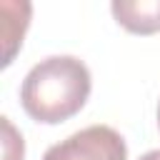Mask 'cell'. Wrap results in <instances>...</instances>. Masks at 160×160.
Here are the masks:
<instances>
[{"instance_id": "6da1fadb", "label": "cell", "mask_w": 160, "mask_h": 160, "mask_svg": "<svg viewBox=\"0 0 160 160\" xmlns=\"http://www.w3.org/2000/svg\"><path fill=\"white\" fill-rule=\"evenodd\" d=\"M90 70L80 58L50 55L30 68L20 85L25 112L45 125H58L82 110L90 98Z\"/></svg>"}, {"instance_id": "7a4b0ae2", "label": "cell", "mask_w": 160, "mask_h": 160, "mask_svg": "<svg viewBox=\"0 0 160 160\" xmlns=\"http://www.w3.org/2000/svg\"><path fill=\"white\" fill-rule=\"evenodd\" d=\"M42 160H128V145L115 128L90 125L50 145Z\"/></svg>"}, {"instance_id": "3957f363", "label": "cell", "mask_w": 160, "mask_h": 160, "mask_svg": "<svg viewBox=\"0 0 160 160\" xmlns=\"http://www.w3.org/2000/svg\"><path fill=\"white\" fill-rule=\"evenodd\" d=\"M110 10L130 32L152 35L160 30V0H115Z\"/></svg>"}, {"instance_id": "277c9868", "label": "cell", "mask_w": 160, "mask_h": 160, "mask_svg": "<svg viewBox=\"0 0 160 160\" xmlns=\"http://www.w3.org/2000/svg\"><path fill=\"white\" fill-rule=\"evenodd\" d=\"M2 128H5V160H22V152H25L22 135L15 132L8 118H2Z\"/></svg>"}, {"instance_id": "5b68a950", "label": "cell", "mask_w": 160, "mask_h": 160, "mask_svg": "<svg viewBox=\"0 0 160 160\" xmlns=\"http://www.w3.org/2000/svg\"><path fill=\"white\" fill-rule=\"evenodd\" d=\"M140 160H160V150H148L145 155H140Z\"/></svg>"}, {"instance_id": "8992f818", "label": "cell", "mask_w": 160, "mask_h": 160, "mask_svg": "<svg viewBox=\"0 0 160 160\" xmlns=\"http://www.w3.org/2000/svg\"><path fill=\"white\" fill-rule=\"evenodd\" d=\"M158 125H160V105H158Z\"/></svg>"}]
</instances>
